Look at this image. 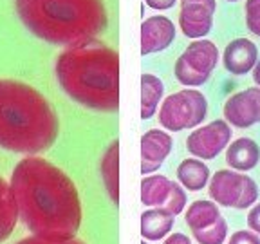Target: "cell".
Masks as SVG:
<instances>
[{
    "mask_svg": "<svg viewBox=\"0 0 260 244\" xmlns=\"http://www.w3.org/2000/svg\"><path fill=\"white\" fill-rule=\"evenodd\" d=\"M246 25L253 35L260 37V0H246Z\"/></svg>",
    "mask_w": 260,
    "mask_h": 244,
    "instance_id": "24",
    "label": "cell"
},
{
    "mask_svg": "<svg viewBox=\"0 0 260 244\" xmlns=\"http://www.w3.org/2000/svg\"><path fill=\"white\" fill-rule=\"evenodd\" d=\"M224 119L237 129H249L260 123V87H249L228 98L224 103Z\"/></svg>",
    "mask_w": 260,
    "mask_h": 244,
    "instance_id": "9",
    "label": "cell"
},
{
    "mask_svg": "<svg viewBox=\"0 0 260 244\" xmlns=\"http://www.w3.org/2000/svg\"><path fill=\"white\" fill-rule=\"evenodd\" d=\"M260 161V146L251 138H239L226 148L228 167L235 172H249Z\"/></svg>",
    "mask_w": 260,
    "mask_h": 244,
    "instance_id": "14",
    "label": "cell"
},
{
    "mask_svg": "<svg viewBox=\"0 0 260 244\" xmlns=\"http://www.w3.org/2000/svg\"><path fill=\"white\" fill-rule=\"evenodd\" d=\"M118 139L109 145L102 158V179L105 185V190L109 194L110 201L118 206L119 201V181H118Z\"/></svg>",
    "mask_w": 260,
    "mask_h": 244,
    "instance_id": "20",
    "label": "cell"
},
{
    "mask_svg": "<svg viewBox=\"0 0 260 244\" xmlns=\"http://www.w3.org/2000/svg\"><path fill=\"white\" fill-rule=\"evenodd\" d=\"M177 0H145V4L152 9H157V11H167V9L174 8Z\"/></svg>",
    "mask_w": 260,
    "mask_h": 244,
    "instance_id": "28",
    "label": "cell"
},
{
    "mask_svg": "<svg viewBox=\"0 0 260 244\" xmlns=\"http://www.w3.org/2000/svg\"><path fill=\"white\" fill-rule=\"evenodd\" d=\"M217 9L215 0H197V2H184L179 13V27L184 37L201 40L211 31L213 25V13Z\"/></svg>",
    "mask_w": 260,
    "mask_h": 244,
    "instance_id": "10",
    "label": "cell"
},
{
    "mask_svg": "<svg viewBox=\"0 0 260 244\" xmlns=\"http://www.w3.org/2000/svg\"><path fill=\"white\" fill-rule=\"evenodd\" d=\"M232 141V127L226 119L215 121L195 129L186 139V148L191 156L199 159H213L228 148Z\"/></svg>",
    "mask_w": 260,
    "mask_h": 244,
    "instance_id": "8",
    "label": "cell"
},
{
    "mask_svg": "<svg viewBox=\"0 0 260 244\" xmlns=\"http://www.w3.org/2000/svg\"><path fill=\"white\" fill-rule=\"evenodd\" d=\"M195 240L199 244H224L228 239V223L224 217H219L211 226L193 232Z\"/></svg>",
    "mask_w": 260,
    "mask_h": 244,
    "instance_id": "22",
    "label": "cell"
},
{
    "mask_svg": "<svg viewBox=\"0 0 260 244\" xmlns=\"http://www.w3.org/2000/svg\"><path fill=\"white\" fill-rule=\"evenodd\" d=\"M248 228L256 235H260V203L253 204V208L248 214Z\"/></svg>",
    "mask_w": 260,
    "mask_h": 244,
    "instance_id": "27",
    "label": "cell"
},
{
    "mask_svg": "<svg viewBox=\"0 0 260 244\" xmlns=\"http://www.w3.org/2000/svg\"><path fill=\"white\" fill-rule=\"evenodd\" d=\"M141 244H148V242H146V240H143V242Z\"/></svg>",
    "mask_w": 260,
    "mask_h": 244,
    "instance_id": "33",
    "label": "cell"
},
{
    "mask_svg": "<svg viewBox=\"0 0 260 244\" xmlns=\"http://www.w3.org/2000/svg\"><path fill=\"white\" fill-rule=\"evenodd\" d=\"M175 40V27L170 18L154 15L141 24V54L165 51Z\"/></svg>",
    "mask_w": 260,
    "mask_h": 244,
    "instance_id": "11",
    "label": "cell"
},
{
    "mask_svg": "<svg viewBox=\"0 0 260 244\" xmlns=\"http://www.w3.org/2000/svg\"><path fill=\"white\" fill-rule=\"evenodd\" d=\"M211 201L219 206L246 210L258 199V187L248 174L235 170H217L208 183Z\"/></svg>",
    "mask_w": 260,
    "mask_h": 244,
    "instance_id": "6",
    "label": "cell"
},
{
    "mask_svg": "<svg viewBox=\"0 0 260 244\" xmlns=\"http://www.w3.org/2000/svg\"><path fill=\"white\" fill-rule=\"evenodd\" d=\"M175 216L165 208H152L141 216V235L143 240H161L172 232Z\"/></svg>",
    "mask_w": 260,
    "mask_h": 244,
    "instance_id": "15",
    "label": "cell"
},
{
    "mask_svg": "<svg viewBox=\"0 0 260 244\" xmlns=\"http://www.w3.org/2000/svg\"><path fill=\"white\" fill-rule=\"evenodd\" d=\"M219 217H222L220 216L219 204H215L213 201L199 199V201H193L188 206L186 214H184V223L188 224V228L193 233L211 226Z\"/></svg>",
    "mask_w": 260,
    "mask_h": 244,
    "instance_id": "19",
    "label": "cell"
},
{
    "mask_svg": "<svg viewBox=\"0 0 260 244\" xmlns=\"http://www.w3.org/2000/svg\"><path fill=\"white\" fill-rule=\"evenodd\" d=\"M228 2H237V0H228Z\"/></svg>",
    "mask_w": 260,
    "mask_h": 244,
    "instance_id": "32",
    "label": "cell"
},
{
    "mask_svg": "<svg viewBox=\"0 0 260 244\" xmlns=\"http://www.w3.org/2000/svg\"><path fill=\"white\" fill-rule=\"evenodd\" d=\"M165 94V85L154 74L141 76V119H150Z\"/></svg>",
    "mask_w": 260,
    "mask_h": 244,
    "instance_id": "21",
    "label": "cell"
},
{
    "mask_svg": "<svg viewBox=\"0 0 260 244\" xmlns=\"http://www.w3.org/2000/svg\"><path fill=\"white\" fill-rule=\"evenodd\" d=\"M18 219L37 237L53 240L74 239L81 226L83 210L74 181L56 165L29 156L11 175Z\"/></svg>",
    "mask_w": 260,
    "mask_h": 244,
    "instance_id": "1",
    "label": "cell"
},
{
    "mask_svg": "<svg viewBox=\"0 0 260 244\" xmlns=\"http://www.w3.org/2000/svg\"><path fill=\"white\" fill-rule=\"evenodd\" d=\"M228 244H260V235H256L251 230H239L232 233L228 239Z\"/></svg>",
    "mask_w": 260,
    "mask_h": 244,
    "instance_id": "25",
    "label": "cell"
},
{
    "mask_svg": "<svg viewBox=\"0 0 260 244\" xmlns=\"http://www.w3.org/2000/svg\"><path fill=\"white\" fill-rule=\"evenodd\" d=\"M16 221H18V208H16L11 185L0 177V242L11 237Z\"/></svg>",
    "mask_w": 260,
    "mask_h": 244,
    "instance_id": "17",
    "label": "cell"
},
{
    "mask_svg": "<svg viewBox=\"0 0 260 244\" xmlns=\"http://www.w3.org/2000/svg\"><path fill=\"white\" fill-rule=\"evenodd\" d=\"M56 78L67 96L102 112L119 107V56L98 40L74 45L58 56Z\"/></svg>",
    "mask_w": 260,
    "mask_h": 244,
    "instance_id": "3",
    "label": "cell"
},
{
    "mask_svg": "<svg viewBox=\"0 0 260 244\" xmlns=\"http://www.w3.org/2000/svg\"><path fill=\"white\" fill-rule=\"evenodd\" d=\"M208 116V100L197 89H183L165 98L159 107V123L162 129L181 132L195 129Z\"/></svg>",
    "mask_w": 260,
    "mask_h": 244,
    "instance_id": "5",
    "label": "cell"
},
{
    "mask_svg": "<svg viewBox=\"0 0 260 244\" xmlns=\"http://www.w3.org/2000/svg\"><path fill=\"white\" fill-rule=\"evenodd\" d=\"M219 62V49L211 40H195L175 62V78L186 89L204 85Z\"/></svg>",
    "mask_w": 260,
    "mask_h": 244,
    "instance_id": "7",
    "label": "cell"
},
{
    "mask_svg": "<svg viewBox=\"0 0 260 244\" xmlns=\"http://www.w3.org/2000/svg\"><path fill=\"white\" fill-rule=\"evenodd\" d=\"M186 192L184 188L181 187L179 183H172V192H170V197H168L167 204H165V210H168L172 216H179V214H183V210L186 208Z\"/></svg>",
    "mask_w": 260,
    "mask_h": 244,
    "instance_id": "23",
    "label": "cell"
},
{
    "mask_svg": "<svg viewBox=\"0 0 260 244\" xmlns=\"http://www.w3.org/2000/svg\"><path fill=\"white\" fill-rule=\"evenodd\" d=\"M179 185L188 192H199L210 183V168L203 163V159L188 158L179 163L177 167Z\"/></svg>",
    "mask_w": 260,
    "mask_h": 244,
    "instance_id": "16",
    "label": "cell"
},
{
    "mask_svg": "<svg viewBox=\"0 0 260 244\" xmlns=\"http://www.w3.org/2000/svg\"><path fill=\"white\" fill-rule=\"evenodd\" d=\"M253 80H255V83L260 87V62H256L255 69H253Z\"/></svg>",
    "mask_w": 260,
    "mask_h": 244,
    "instance_id": "30",
    "label": "cell"
},
{
    "mask_svg": "<svg viewBox=\"0 0 260 244\" xmlns=\"http://www.w3.org/2000/svg\"><path fill=\"white\" fill-rule=\"evenodd\" d=\"M184 2H197V0H184Z\"/></svg>",
    "mask_w": 260,
    "mask_h": 244,
    "instance_id": "31",
    "label": "cell"
},
{
    "mask_svg": "<svg viewBox=\"0 0 260 244\" xmlns=\"http://www.w3.org/2000/svg\"><path fill=\"white\" fill-rule=\"evenodd\" d=\"M162 244H191V240L188 239V237L184 235V233L175 232V233H172V235H168Z\"/></svg>",
    "mask_w": 260,
    "mask_h": 244,
    "instance_id": "29",
    "label": "cell"
},
{
    "mask_svg": "<svg viewBox=\"0 0 260 244\" xmlns=\"http://www.w3.org/2000/svg\"><path fill=\"white\" fill-rule=\"evenodd\" d=\"M172 183L167 175H146L141 181V203L146 206L162 208L172 192Z\"/></svg>",
    "mask_w": 260,
    "mask_h": 244,
    "instance_id": "18",
    "label": "cell"
},
{
    "mask_svg": "<svg viewBox=\"0 0 260 244\" xmlns=\"http://www.w3.org/2000/svg\"><path fill=\"white\" fill-rule=\"evenodd\" d=\"M20 20L38 38L54 45H81L107 27L102 0H15Z\"/></svg>",
    "mask_w": 260,
    "mask_h": 244,
    "instance_id": "4",
    "label": "cell"
},
{
    "mask_svg": "<svg viewBox=\"0 0 260 244\" xmlns=\"http://www.w3.org/2000/svg\"><path fill=\"white\" fill-rule=\"evenodd\" d=\"M256 62H258V49L248 38H237L230 42L224 49L222 64L228 73L235 76L248 74L249 71L255 69Z\"/></svg>",
    "mask_w": 260,
    "mask_h": 244,
    "instance_id": "13",
    "label": "cell"
},
{
    "mask_svg": "<svg viewBox=\"0 0 260 244\" xmlns=\"http://www.w3.org/2000/svg\"><path fill=\"white\" fill-rule=\"evenodd\" d=\"M58 116L44 94L24 81L0 78V148L38 154L53 146Z\"/></svg>",
    "mask_w": 260,
    "mask_h": 244,
    "instance_id": "2",
    "label": "cell"
},
{
    "mask_svg": "<svg viewBox=\"0 0 260 244\" xmlns=\"http://www.w3.org/2000/svg\"><path fill=\"white\" fill-rule=\"evenodd\" d=\"M16 244H85L83 240L80 239H65V240H53V239H44V237H37V235H31V237H25V239L18 240Z\"/></svg>",
    "mask_w": 260,
    "mask_h": 244,
    "instance_id": "26",
    "label": "cell"
},
{
    "mask_svg": "<svg viewBox=\"0 0 260 244\" xmlns=\"http://www.w3.org/2000/svg\"><path fill=\"white\" fill-rule=\"evenodd\" d=\"M172 138L168 132L152 129L141 138V172L148 175L161 167L172 152Z\"/></svg>",
    "mask_w": 260,
    "mask_h": 244,
    "instance_id": "12",
    "label": "cell"
}]
</instances>
